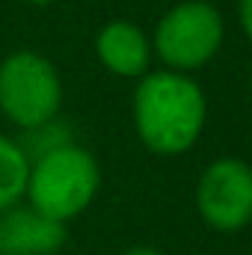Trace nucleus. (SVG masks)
<instances>
[{
	"label": "nucleus",
	"instance_id": "1",
	"mask_svg": "<svg viewBox=\"0 0 252 255\" xmlns=\"http://www.w3.org/2000/svg\"><path fill=\"white\" fill-rule=\"evenodd\" d=\"M205 95L184 71H148L133 92V125L145 148L181 154L205 128Z\"/></svg>",
	"mask_w": 252,
	"mask_h": 255
},
{
	"label": "nucleus",
	"instance_id": "2",
	"mask_svg": "<svg viewBox=\"0 0 252 255\" xmlns=\"http://www.w3.org/2000/svg\"><path fill=\"white\" fill-rule=\"evenodd\" d=\"M101 184V172L95 157L74 145V142H60L36 163H30V178H27V196L30 208L39 214L65 223L89 208Z\"/></svg>",
	"mask_w": 252,
	"mask_h": 255
},
{
	"label": "nucleus",
	"instance_id": "3",
	"mask_svg": "<svg viewBox=\"0 0 252 255\" xmlns=\"http://www.w3.org/2000/svg\"><path fill=\"white\" fill-rule=\"evenodd\" d=\"M63 101V83L51 60L18 51L0 63V110L27 130L51 125Z\"/></svg>",
	"mask_w": 252,
	"mask_h": 255
},
{
	"label": "nucleus",
	"instance_id": "4",
	"mask_svg": "<svg viewBox=\"0 0 252 255\" xmlns=\"http://www.w3.org/2000/svg\"><path fill=\"white\" fill-rule=\"evenodd\" d=\"M223 45V15L205 0H184L172 6L157 30L154 51L172 71H190L205 65Z\"/></svg>",
	"mask_w": 252,
	"mask_h": 255
},
{
	"label": "nucleus",
	"instance_id": "5",
	"mask_svg": "<svg viewBox=\"0 0 252 255\" xmlns=\"http://www.w3.org/2000/svg\"><path fill=\"white\" fill-rule=\"evenodd\" d=\"M196 208L217 232H238L252 223V166L238 157L214 160L199 184Z\"/></svg>",
	"mask_w": 252,
	"mask_h": 255
},
{
	"label": "nucleus",
	"instance_id": "6",
	"mask_svg": "<svg viewBox=\"0 0 252 255\" xmlns=\"http://www.w3.org/2000/svg\"><path fill=\"white\" fill-rule=\"evenodd\" d=\"M65 223H57L36 208H6L0 214V255H54L63 250Z\"/></svg>",
	"mask_w": 252,
	"mask_h": 255
},
{
	"label": "nucleus",
	"instance_id": "7",
	"mask_svg": "<svg viewBox=\"0 0 252 255\" xmlns=\"http://www.w3.org/2000/svg\"><path fill=\"white\" fill-rule=\"evenodd\" d=\"M95 51H98V60L104 63V68L119 77L148 74L151 42L130 21H110L107 27H101L98 39H95Z\"/></svg>",
	"mask_w": 252,
	"mask_h": 255
},
{
	"label": "nucleus",
	"instance_id": "8",
	"mask_svg": "<svg viewBox=\"0 0 252 255\" xmlns=\"http://www.w3.org/2000/svg\"><path fill=\"white\" fill-rule=\"evenodd\" d=\"M27 178H30V157L24 145L0 133V214L18 205L21 196H27Z\"/></svg>",
	"mask_w": 252,
	"mask_h": 255
},
{
	"label": "nucleus",
	"instance_id": "9",
	"mask_svg": "<svg viewBox=\"0 0 252 255\" xmlns=\"http://www.w3.org/2000/svg\"><path fill=\"white\" fill-rule=\"evenodd\" d=\"M238 15H241L244 33L250 36V42H252V0H238Z\"/></svg>",
	"mask_w": 252,
	"mask_h": 255
},
{
	"label": "nucleus",
	"instance_id": "10",
	"mask_svg": "<svg viewBox=\"0 0 252 255\" xmlns=\"http://www.w3.org/2000/svg\"><path fill=\"white\" fill-rule=\"evenodd\" d=\"M122 255H163L160 250H151V247H130L127 253H122Z\"/></svg>",
	"mask_w": 252,
	"mask_h": 255
},
{
	"label": "nucleus",
	"instance_id": "11",
	"mask_svg": "<svg viewBox=\"0 0 252 255\" xmlns=\"http://www.w3.org/2000/svg\"><path fill=\"white\" fill-rule=\"evenodd\" d=\"M27 3H36V6H45V3H51V0H27Z\"/></svg>",
	"mask_w": 252,
	"mask_h": 255
},
{
	"label": "nucleus",
	"instance_id": "12",
	"mask_svg": "<svg viewBox=\"0 0 252 255\" xmlns=\"http://www.w3.org/2000/svg\"><path fill=\"white\" fill-rule=\"evenodd\" d=\"M250 89H252V77H250Z\"/></svg>",
	"mask_w": 252,
	"mask_h": 255
}]
</instances>
